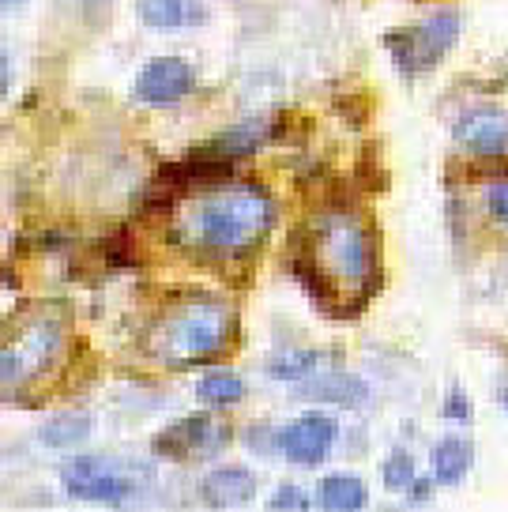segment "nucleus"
Instances as JSON below:
<instances>
[{
    "instance_id": "obj_1",
    "label": "nucleus",
    "mask_w": 508,
    "mask_h": 512,
    "mask_svg": "<svg viewBox=\"0 0 508 512\" xmlns=\"http://www.w3.org/2000/svg\"><path fill=\"white\" fill-rule=\"evenodd\" d=\"M271 226H275V200L268 189L238 181L192 196L181 208V219L170 226V238L189 253L234 260L253 253L268 238Z\"/></svg>"
},
{
    "instance_id": "obj_2",
    "label": "nucleus",
    "mask_w": 508,
    "mask_h": 512,
    "mask_svg": "<svg viewBox=\"0 0 508 512\" xmlns=\"http://www.w3.org/2000/svg\"><path fill=\"white\" fill-rule=\"evenodd\" d=\"M294 275L313 294V302L347 313L343 290H369L377 283V241L358 211L328 208L309 226V253L294 256Z\"/></svg>"
},
{
    "instance_id": "obj_3",
    "label": "nucleus",
    "mask_w": 508,
    "mask_h": 512,
    "mask_svg": "<svg viewBox=\"0 0 508 512\" xmlns=\"http://www.w3.org/2000/svg\"><path fill=\"white\" fill-rule=\"evenodd\" d=\"M234 336H238L234 309L223 298L196 290V294H181L174 305L162 309L147 339V351L166 366H196L230 351Z\"/></svg>"
},
{
    "instance_id": "obj_4",
    "label": "nucleus",
    "mask_w": 508,
    "mask_h": 512,
    "mask_svg": "<svg viewBox=\"0 0 508 512\" xmlns=\"http://www.w3.org/2000/svg\"><path fill=\"white\" fill-rule=\"evenodd\" d=\"M64 351V317L53 305H31L8 320L4 347H0V377L4 388L16 392L34 384L42 373L57 366Z\"/></svg>"
},
{
    "instance_id": "obj_5",
    "label": "nucleus",
    "mask_w": 508,
    "mask_h": 512,
    "mask_svg": "<svg viewBox=\"0 0 508 512\" xmlns=\"http://www.w3.org/2000/svg\"><path fill=\"white\" fill-rule=\"evenodd\" d=\"M463 31V19L460 12L452 8H441L426 16L422 23H411V27H399L392 31L384 42H388V53L403 76H422L429 68L445 61V53L456 46V38Z\"/></svg>"
},
{
    "instance_id": "obj_6",
    "label": "nucleus",
    "mask_w": 508,
    "mask_h": 512,
    "mask_svg": "<svg viewBox=\"0 0 508 512\" xmlns=\"http://www.w3.org/2000/svg\"><path fill=\"white\" fill-rule=\"evenodd\" d=\"M230 445V426L215 415H189L155 437V452L170 460H215Z\"/></svg>"
},
{
    "instance_id": "obj_7",
    "label": "nucleus",
    "mask_w": 508,
    "mask_h": 512,
    "mask_svg": "<svg viewBox=\"0 0 508 512\" xmlns=\"http://www.w3.org/2000/svg\"><path fill=\"white\" fill-rule=\"evenodd\" d=\"M64 494L76 501H102V505H125L136 494V486L128 475L113 471L110 460L102 456H80L61 471Z\"/></svg>"
},
{
    "instance_id": "obj_8",
    "label": "nucleus",
    "mask_w": 508,
    "mask_h": 512,
    "mask_svg": "<svg viewBox=\"0 0 508 512\" xmlns=\"http://www.w3.org/2000/svg\"><path fill=\"white\" fill-rule=\"evenodd\" d=\"M335 437H339L335 418L309 411V415L294 418L286 430H279V452L298 467H320L332 456Z\"/></svg>"
},
{
    "instance_id": "obj_9",
    "label": "nucleus",
    "mask_w": 508,
    "mask_h": 512,
    "mask_svg": "<svg viewBox=\"0 0 508 512\" xmlns=\"http://www.w3.org/2000/svg\"><path fill=\"white\" fill-rule=\"evenodd\" d=\"M196 87V72L181 57H155L140 68L136 76V98L143 106H174Z\"/></svg>"
},
{
    "instance_id": "obj_10",
    "label": "nucleus",
    "mask_w": 508,
    "mask_h": 512,
    "mask_svg": "<svg viewBox=\"0 0 508 512\" xmlns=\"http://www.w3.org/2000/svg\"><path fill=\"white\" fill-rule=\"evenodd\" d=\"M456 140L478 159H501L508 155V113L493 106L471 110L456 125Z\"/></svg>"
},
{
    "instance_id": "obj_11",
    "label": "nucleus",
    "mask_w": 508,
    "mask_h": 512,
    "mask_svg": "<svg viewBox=\"0 0 508 512\" xmlns=\"http://www.w3.org/2000/svg\"><path fill=\"white\" fill-rule=\"evenodd\" d=\"M200 497L211 509H245L256 497V475L249 467H215L200 479Z\"/></svg>"
},
{
    "instance_id": "obj_12",
    "label": "nucleus",
    "mask_w": 508,
    "mask_h": 512,
    "mask_svg": "<svg viewBox=\"0 0 508 512\" xmlns=\"http://www.w3.org/2000/svg\"><path fill=\"white\" fill-rule=\"evenodd\" d=\"M294 396L305 403H328V407H362L369 400V388L354 373H324L313 381H298Z\"/></svg>"
},
{
    "instance_id": "obj_13",
    "label": "nucleus",
    "mask_w": 508,
    "mask_h": 512,
    "mask_svg": "<svg viewBox=\"0 0 508 512\" xmlns=\"http://www.w3.org/2000/svg\"><path fill=\"white\" fill-rule=\"evenodd\" d=\"M136 16L151 31H185L207 19L204 0H136Z\"/></svg>"
},
{
    "instance_id": "obj_14",
    "label": "nucleus",
    "mask_w": 508,
    "mask_h": 512,
    "mask_svg": "<svg viewBox=\"0 0 508 512\" xmlns=\"http://www.w3.org/2000/svg\"><path fill=\"white\" fill-rule=\"evenodd\" d=\"M271 125H264V121H249V125H238L230 128V132H223V136H215L207 147H200L196 155H204V159H219V162H238L245 159V155H256L260 147L268 144L271 136Z\"/></svg>"
},
{
    "instance_id": "obj_15",
    "label": "nucleus",
    "mask_w": 508,
    "mask_h": 512,
    "mask_svg": "<svg viewBox=\"0 0 508 512\" xmlns=\"http://www.w3.org/2000/svg\"><path fill=\"white\" fill-rule=\"evenodd\" d=\"M429 464H433V479L441 486H460L475 467V445L467 437H445L433 445Z\"/></svg>"
},
{
    "instance_id": "obj_16",
    "label": "nucleus",
    "mask_w": 508,
    "mask_h": 512,
    "mask_svg": "<svg viewBox=\"0 0 508 512\" xmlns=\"http://www.w3.org/2000/svg\"><path fill=\"white\" fill-rule=\"evenodd\" d=\"M317 505L324 512H358L369 505V490L358 475H328L317 486Z\"/></svg>"
},
{
    "instance_id": "obj_17",
    "label": "nucleus",
    "mask_w": 508,
    "mask_h": 512,
    "mask_svg": "<svg viewBox=\"0 0 508 512\" xmlns=\"http://www.w3.org/2000/svg\"><path fill=\"white\" fill-rule=\"evenodd\" d=\"M91 430H95V418L87 411H61L38 430V437L46 448H80L83 441H91Z\"/></svg>"
},
{
    "instance_id": "obj_18",
    "label": "nucleus",
    "mask_w": 508,
    "mask_h": 512,
    "mask_svg": "<svg viewBox=\"0 0 508 512\" xmlns=\"http://www.w3.org/2000/svg\"><path fill=\"white\" fill-rule=\"evenodd\" d=\"M196 396L207 407H234V403L245 400V381H241L238 373H230V369H211L196 384Z\"/></svg>"
},
{
    "instance_id": "obj_19",
    "label": "nucleus",
    "mask_w": 508,
    "mask_h": 512,
    "mask_svg": "<svg viewBox=\"0 0 508 512\" xmlns=\"http://www.w3.org/2000/svg\"><path fill=\"white\" fill-rule=\"evenodd\" d=\"M317 362H320V354L309 351V347H286V351L268 358V373L279 377V381L298 384V381H305V377H313V366H317Z\"/></svg>"
},
{
    "instance_id": "obj_20",
    "label": "nucleus",
    "mask_w": 508,
    "mask_h": 512,
    "mask_svg": "<svg viewBox=\"0 0 508 512\" xmlns=\"http://www.w3.org/2000/svg\"><path fill=\"white\" fill-rule=\"evenodd\" d=\"M381 479H384V486L392 490V494H407L411 490V482L418 479V471H414V460L399 448V452H392L388 460H384V467H381Z\"/></svg>"
},
{
    "instance_id": "obj_21",
    "label": "nucleus",
    "mask_w": 508,
    "mask_h": 512,
    "mask_svg": "<svg viewBox=\"0 0 508 512\" xmlns=\"http://www.w3.org/2000/svg\"><path fill=\"white\" fill-rule=\"evenodd\" d=\"M268 509H290V512H305L309 509V497H305L302 486H294V482H283V486H275V494H271Z\"/></svg>"
},
{
    "instance_id": "obj_22",
    "label": "nucleus",
    "mask_w": 508,
    "mask_h": 512,
    "mask_svg": "<svg viewBox=\"0 0 508 512\" xmlns=\"http://www.w3.org/2000/svg\"><path fill=\"white\" fill-rule=\"evenodd\" d=\"M486 211H490L497 223L508 226V177L505 181H493L486 189Z\"/></svg>"
},
{
    "instance_id": "obj_23",
    "label": "nucleus",
    "mask_w": 508,
    "mask_h": 512,
    "mask_svg": "<svg viewBox=\"0 0 508 512\" xmlns=\"http://www.w3.org/2000/svg\"><path fill=\"white\" fill-rule=\"evenodd\" d=\"M445 418H456V422H471V403H467V396H463L460 388H456V392H448Z\"/></svg>"
},
{
    "instance_id": "obj_24",
    "label": "nucleus",
    "mask_w": 508,
    "mask_h": 512,
    "mask_svg": "<svg viewBox=\"0 0 508 512\" xmlns=\"http://www.w3.org/2000/svg\"><path fill=\"white\" fill-rule=\"evenodd\" d=\"M437 482V479H433ZM433 482H426V479H414L411 482V490H407V501H411V505H422V501H429V494H433Z\"/></svg>"
},
{
    "instance_id": "obj_25",
    "label": "nucleus",
    "mask_w": 508,
    "mask_h": 512,
    "mask_svg": "<svg viewBox=\"0 0 508 512\" xmlns=\"http://www.w3.org/2000/svg\"><path fill=\"white\" fill-rule=\"evenodd\" d=\"M19 4H23V0H4V12H16Z\"/></svg>"
},
{
    "instance_id": "obj_26",
    "label": "nucleus",
    "mask_w": 508,
    "mask_h": 512,
    "mask_svg": "<svg viewBox=\"0 0 508 512\" xmlns=\"http://www.w3.org/2000/svg\"><path fill=\"white\" fill-rule=\"evenodd\" d=\"M501 400H505V403H508V392H501Z\"/></svg>"
}]
</instances>
